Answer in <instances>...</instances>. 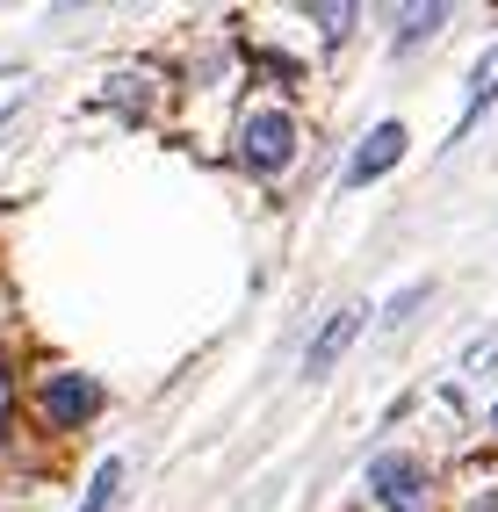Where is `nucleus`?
Returning <instances> with one entry per match:
<instances>
[{"mask_svg": "<svg viewBox=\"0 0 498 512\" xmlns=\"http://www.w3.org/2000/svg\"><path fill=\"white\" fill-rule=\"evenodd\" d=\"M145 94H152V73H116L102 87V101H109L116 116H145Z\"/></svg>", "mask_w": 498, "mask_h": 512, "instance_id": "nucleus-8", "label": "nucleus"}, {"mask_svg": "<svg viewBox=\"0 0 498 512\" xmlns=\"http://www.w3.org/2000/svg\"><path fill=\"white\" fill-rule=\"evenodd\" d=\"M296 152H304V123H296L282 101H260V109L239 116V130H231V159L246 166L253 181H282Z\"/></svg>", "mask_w": 498, "mask_h": 512, "instance_id": "nucleus-1", "label": "nucleus"}, {"mask_svg": "<svg viewBox=\"0 0 498 512\" xmlns=\"http://www.w3.org/2000/svg\"><path fill=\"white\" fill-rule=\"evenodd\" d=\"M116 491H123V462L109 455L102 469H94V484H87V498H80V512H109V505H116Z\"/></svg>", "mask_w": 498, "mask_h": 512, "instance_id": "nucleus-10", "label": "nucleus"}, {"mask_svg": "<svg viewBox=\"0 0 498 512\" xmlns=\"http://www.w3.org/2000/svg\"><path fill=\"white\" fill-rule=\"evenodd\" d=\"M361 325H369V311H361V303H347V311H332V318L318 325L311 354H304V375H311V383H318V375H332V361H340L354 339H361Z\"/></svg>", "mask_w": 498, "mask_h": 512, "instance_id": "nucleus-5", "label": "nucleus"}, {"mask_svg": "<svg viewBox=\"0 0 498 512\" xmlns=\"http://www.w3.org/2000/svg\"><path fill=\"white\" fill-rule=\"evenodd\" d=\"M491 101H498V44L470 65V94H462V116H455V130H448V152L462 145V138H470V130L484 123V109H491Z\"/></svg>", "mask_w": 498, "mask_h": 512, "instance_id": "nucleus-6", "label": "nucleus"}, {"mask_svg": "<svg viewBox=\"0 0 498 512\" xmlns=\"http://www.w3.org/2000/svg\"><path fill=\"white\" fill-rule=\"evenodd\" d=\"M426 296H434V282H412V289H405V296H390V303H383V325H390V332H397V325H405V318H412V311H419V303H426Z\"/></svg>", "mask_w": 498, "mask_h": 512, "instance_id": "nucleus-11", "label": "nucleus"}, {"mask_svg": "<svg viewBox=\"0 0 498 512\" xmlns=\"http://www.w3.org/2000/svg\"><path fill=\"white\" fill-rule=\"evenodd\" d=\"M448 22H455L448 0H426V8H397V22H390V51H419L426 37H441Z\"/></svg>", "mask_w": 498, "mask_h": 512, "instance_id": "nucleus-7", "label": "nucleus"}, {"mask_svg": "<svg viewBox=\"0 0 498 512\" xmlns=\"http://www.w3.org/2000/svg\"><path fill=\"white\" fill-rule=\"evenodd\" d=\"M405 138H412V130L397 123V116H390V123H376V130H361L354 159L340 166V188H347V195H354V188H376V181L390 174V166L405 159Z\"/></svg>", "mask_w": 498, "mask_h": 512, "instance_id": "nucleus-4", "label": "nucleus"}, {"mask_svg": "<svg viewBox=\"0 0 498 512\" xmlns=\"http://www.w3.org/2000/svg\"><path fill=\"white\" fill-rule=\"evenodd\" d=\"M484 426H491V440H498V404H491V419H484Z\"/></svg>", "mask_w": 498, "mask_h": 512, "instance_id": "nucleus-14", "label": "nucleus"}, {"mask_svg": "<svg viewBox=\"0 0 498 512\" xmlns=\"http://www.w3.org/2000/svg\"><path fill=\"white\" fill-rule=\"evenodd\" d=\"M304 15H311V22L325 29V37H347V29L361 22V8H304Z\"/></svg>", "mask_w": 498, "mask_h": 512, "instance_id": "nucleus-12", "label": "nucleus"}, {"mask_svg": "<svg viewBox=\"0 0 498 512\" xmlns=\"http://www.w3.org/2000/svg\"><path fill=\"white\" fill-rule=\"evenodd\" d=\"M455 512H498V469H470V476H462Z\"/></svg>", "mask_w": 498, "mask_h": 512, "instance_id": "nucleus-9", "label": "nucleus"}, {"mask_svg": "<svg viewBox=\"0 0 498 512\" xmlns=\"http://www.w3.org/2000/svg\"><path fill=\"white\" fill-rule=\"evenodd\" d=\"M361 498L376 512H434L441 498V476L419 448H383L369 469H361Z\"/></svg>", "mask_w": 498, "mask_h": 512, "instance_id": "nucleus-2", "label": "nucleus"}, {"mask_svg": "<svg viewBox=\"0 0 498 512\" xmlns=\"http://www.w3.org/2000/svg\"><path fill=\"white\" fill-rule=\"evenodd\" d=\"M22 94H29V73H22V65H8V73H0V116H15Z\"/></svg>", "mask_w": 498, "mask_h": 512, "instance_id": "nucleus-13", "label": "nucleus"}, {"mask_svg": "<svg viewBox=\"0 0 498 512\" xmlns=\"http://www.w3.org/2000/svg\"><path fill=\"white\" fill-rule=\"evenodd\" d=\"M29 412H37L51 433H80L109 412V390L94 383L87 368H44L37 375V390H29Z\"/></svg>", "mask_w": 498, "mask_h": 512, "instance_id": "nucleus-3", "label": "nucleus"}]
</instances>
